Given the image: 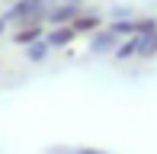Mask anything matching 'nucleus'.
Segmentation results:
<instances>
[{
	"label": "nucleus",
	"instance_id": "f257e3e1",
	"mask_svg": "<svg viewBox=\"0 0 157 154\" xmlns=\"http://www.w3.org/2000/svg\"><path fill=\"white\" fill-rule=\"evenodd\" d=\"M48 13V3L45 0H13V6L3 13L10 23L16 26H29V23H42Z\"/></svg>",
	"mask_w": 157,
	"mask_h": 154
},
{
	"label": "nucleus",
	"instance_id": "f03ea898",
	"mask_svg": "<svg viewBox=\"0 0 157 154\" xmlns=\"http://www.w3.org/2000/svg\"><path fill=\"white\" fill-rule=\"evenodd\" d=\"M80 13H83V0H58L55 6H48V13H45L42 23H48V26H71L74 16H80Z\"/></svg>",
	"mask_w": 157,
	"mask_h": 154
},
{
	"label": "nucleus",
	"instance_id": "7ed1b4c3",
	"mask_svg": "<svg viewBox=\"0 0 157 154\" xmlns=\"http://www.w3.org/2000/svg\"><path fill=\"white\" fill-rule=\"evenodd\" d=\"M119 42H122V39L106 26V29H99V32L90 36V52H96V55H112V52L119 48Z\"/></svg>",
	"mask_w": 157,
	"mask_h": 154
},
{
	"label": "nucleus",
	"instance_id": "20e7f679",
	"mask_svg": "<svg viewBox=\"0 0 157 154\" xmlns=\"http://www.w3.org/2000/svg\"><path fill=\"white\" fill-rule=\"evenodd\" d=\"M71 29H74L77 36H93V32L103 29V16H99V13H93V10H83L80 16H74Z\"/></svg>",
	"mask_w": 157,
	"mask_h": 154
},
{
	"label": "nucleus",
	"instance_id": "39448f33",
	"mask_svg": "<svg viewBox=\"0 0 157 154\" xmlns=\"http://www.w3.org/2000/svg\"><path fill=\"white\" fill-rule=\"evenodd\" d=\"M74 39H77V32L71 29V26H52V29L45 32V42H48V48H67Z\"/></svg>",
	"mask_w": 157,
	"mask_h": 154
},
{
	"label": "nucleus",
	"instance_id": "423d86ee",
	"mask_svg": "<svg viewBox=\"0 0 157 154\" xmlns=\"http://www.w3.org/2000/svg\"><path fill=\"white\" fill-rule=\"evenodd\" d=\"M39 39H45V32H42V23H29V26H19V29L13 32V42H16L19 48L32 45V42H39Z\"/></svg>",
	"mask_w": 157,
	"mask_h": 154
},
{
	"label": "nucleus",
	"instance_id": "0eeeda50",
	"mask_svg": "<svg viewBox=\"0 0 157 154\" xmlns=\"http://www.w3.org/2000/svg\"><path fill=\"white\" fill-rule=\"evenodd\" d=\"M138 58H144V61L157 58V29H154V32H144V36H138Z\"/></svg>",
	"mask_w": 157,
	"mask_h": 154
},
{
	"label": "nucleus",
	"instance_id": "6e6552de",
	"mask_svg": "<svg viewBox=\"0 0 157 154\" xmlns=\"http://www.w3.org/2000/svg\"><path fill=\"white\" fill-rule=\"evenodd\" d=\"M48 52H52V48H48V42H45V39H39V42H32V45H26V48H23L26 61H32V64L45 61V58H48Z\"/></svg>",
	"mask_w": 157,
	"mask_h": 154
},
{
	"label": "nucleus",
	"instance_id": "1a4fd4ad",
	"mask_svg": "<svg viewBox=\"0 0 157 154\" xmlns=\"http://www.w3.org/2000/svg\"><path fill=\"white\" fill-rule=\"evenodd\" d=\"M112 58H116V61L138 58V36H132V39H122V42H119V48L112 52Z\"/></svg>",
	"mask_w": 157,
	"mask_h": 154
},
{
	"label": "nucleus",
	"instance_id": "9d476101",
	"mask_svg": "<svg viewBox=\"0 0 157 154\" xmlns=\"http://www.w3.org/2000/svg\"><path fill=\"white\" fill-rule=\"evenodd\" d=\"M74 154H106V151L103 148H77Z\"/></svg>",
	"mask_w": 157,
	"mask_h": 154
},
{
	"label": "nucleus",
	"instance_id": "9b49d317",
	"mask_svg": "<svg viewBox=\"0 0 157 154\" xmlns=\"http://www.w3.org/2000/svg\"><path fill=\"white\" fill-rule=\"evenodd\" d=\"M6 26H10V19H6L3 13H0V36H3V32H6Z\"/></svg>",
	"mask_w": 157,
	"mask_h": 154
},
{
	"label": "nucleus",
	"instance_id": "f8f14e48",
	"mask_svg": "<svg viewBox=\"0 0 157 154\" xmlns=\"http://www.w3.org/2000/svg\"><path fill=\"white\" fill-rule=\"evenodd\" d=\"M45 3H58V0H45Z\"/></svg>",
	"mask_w": 157,
	"mask_h": 154
}]
</instances>
